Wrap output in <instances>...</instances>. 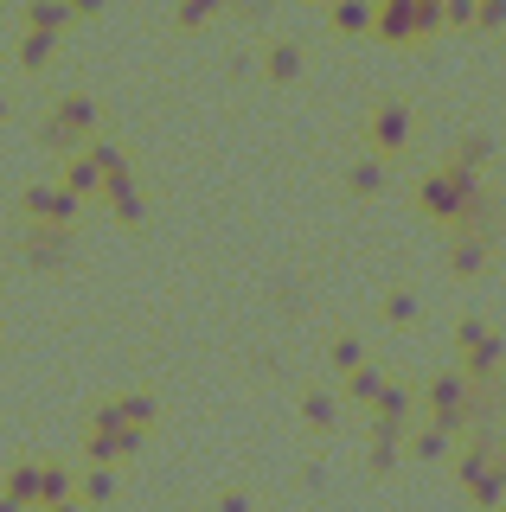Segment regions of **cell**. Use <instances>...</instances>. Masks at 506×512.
Segmentation results:
<instances>
[{
  "label": "cell",
  "mask_w": 506,
  "mask_h": 512,
  "mask_svg": "<svg viewBox=\"0 0 506 512\" xmlns=\"http://www.w3.org/2000/svg\"><path fill=\"white\" fill-rule=\"evenodd\" d=\"M385 384H391V378L378 372V365H359V372L346 378V404H366V410H372L378 397H385Z\"/></svg>",
  "instance_id": "obj_16"
},
{
  "label": "cell",
  "mask_w": 506,
  "mask_h": 512,
  "mask_svg": "<svg viewBox=\"0 0 506 512\" xmlns=\"http://www.w3.org/2000/svg\"><path fill=\"white\" fill-rule=\"evenodd\" d=\"M20 218H26V224H39V231H77L84 205H77L58 180H33V186L20 192Z\"/></svg>",
  "instance_id": "obj_3"
},
{
  "label": "cell",
  "mask_w": 506,
  "mask_h": 512,
  "mask_svg": "<svg viewBox=\"0 0 506 512\" xmlns=\"http://www.w3.org/2000/svg\"><path fill=\"white\" fill-rule=\"evenodd\" d=\"M398 442H404V436H391V429H372V474H391V461H398Z\"/></svg>",
  "instance_id": "obj_25"
},
{
  "label": "cell",
  "mask_w": 506,
  "mask_h": 512,
  "mask_svg": "<svg viewBox=\"0 0 506 512\" xmlns=\"http://www.w3.org/2000/svg\"><path fill=\"white\" fill-rule=\"evenodd\" d=\"M58 186H65L77 205L103 199V167L90 160V148H84V154H71V160H58Z\"/></svg>",
  "instance_id": "obj_8"
},
{
  "label": "cell",
  "mask_w": 506,
  "mask_h": 512,
  "mask_svg": "<svg viewBox=\"0 0 506 512\" xmlns=\"http://www.w3.org/2000/svg\"><path fill=\"white\" fill-rule=\"evenodd\" d=\"M52 52H58V39H52V32H33V26H20V45H13V64H20L26 77H33V71H45V64H52Z\"/></svg>",
  "instance_id": "obj_13"
},
{
  "label": "cell",
  "mask_w": 506,
  "mask_h": 512,
  "mask_svg": "<svg viewBox=\"0 0 506 512\" xmlns=\"http://www.w3.org/2000/svg\"><path fill=\"white\" fill-rule=\"evenodd\" d=\"M372 32H378V39H391V45H410V39H423V26H417V7H410V0H398V7H372Z\"/></svg>",
  "instance_id": "obj_12"
},
{
  "label": "cell",
  "mask_w": 506,
  "mask_h": 512,
  "mask_svg": "<svg viewBox=\"0 0 506 512\" xmlns=\"http://www.w3.org/2000/svg\"><path fill=\"white\" fill-rule=\"evenodd\" d=\"M71 20H77V7H52V0H39V7H26V13H20V26L52 32V39H58V32H65Z\"/></svg>",
  "instance_id": "obj_17"
},
{
  "label": "cell",
  "mask_w": 506,
  "mask_h": 512,
  "mask_svg": "<svg viewBox=\"0 0 506 512\" xmlns=\"http://www.w3.org/2000/svg\"><path fill=\"white\" fill-rule=\"evenodd\" d=\"M302 423H308V429H334V423H340V397H334V391H308V397H302Z\"/></svg>",
  "instance_id": "obj_18"
},
{
  "label": "cell",
  "mask_w": 506,
  "mask_h": 512,
  "mask_svg": "<svg viewBox=\"0 0 506 512\" xmlns=\"http://www.w3.org/2000/svg\"><path fill=\"white\" fill-rule=\"evenodd\" d=\"M71 250H77L71 231H39V224H26V237H20V256L33 269H45V276H58V269L71 263Z\"/></svg>",
  "instance_id": "obj_5"
},
{
  "label": "cell",
  "mask_w": 506,
  "mask_h": 512,
  "mask_svg": "<svg viewBox=\"0 0 506 512\" xmlns=\"http://www.w3.org/2000/svg\"><path fill=\"white\" fill-rule=\"evenodd\" d=\"M109 410H116V429H135V436H148V429L161 423V397L154 391H116Z\"/></svg>",
  "instance_id": "obj_9"
},
{
  "label": "cell",
  "mask_w": 506,
  "mask_h": 512,
  "mask_svg": "<svg viewBox=\"0 0 506 512\" xmlns=\"http://www.w3.org/2000/svg\"><path fill=\"white\" fill-rule=\"evenodd\" d=\"M366 148H372V160H398L404 148H410V109L404 103H378L372 116H366Z\"/></svg>",
  "instance_id": "obj_4"
},
{
  "label": "cell",
  "mask_w": 506,
  "mask_h": 512,
  "mask_svg": "<svg viewBox=\"0 0 506 512\" xmlns=\"http://www.w3.org/2000/svg\"><path fill=\"white\" fill-rule=\"evenodd\" d=\"M212 20V7H173V26H205Z\"/></svg>",
  "instance_id": "obj_28"
},
{
  "label": "cell",
  "mask_w": 506,
  "mask_h": 512,
  "mask_svg": "<svg viewBox=\"0 0 506 512\" xmlns=\"http://www.w3.org/2000/svg\"><path fill=\"white\" fill-rule=\"evenodd\" d=\"M45 512H84V500H65V506H45Z\"/></svg>",
  "instance_id": "obj_30"
},
{
  "label": "cell",
  "mask_w": 506,
  "mask_h": 512,
  "mask_svg": "<svg viewBox=\"0 0 506 512\" xmlns=\"http://www.w3.org/2000/svg\"><path fill=\"white\" fill-rule=\"evenodd\" d=\"M7 109H13V103H7V90H0V122H7Z\"/></svg>",
  "instance_id": "obj_31"
},
{
  "label": "cell",
  "mask_w": 506,
  "mask_h": 512,
  "mask_svg": "<svg viewBox=\"0 0 506 512\" xmlns=\"http://www.w3.org/2000/svg\"><path fill=\"white\" fill-rule=\"evenodd\" d=\"M141 442L148 436H135V429H84V461L90 468H116V461L141 455Z\"/></svg>",
  "instance_id": "obj_6"
},
{
  "label": "cell",
  "mask_w": 506,
  "mask_h": 512,
  "mask_svg": "<svg viewBox=\"0 0 506 512\" xmlns=\"http://www.w3.org/2000/svg\"><path fill=\"white\" fill-rule=\"evenodd\" d=\"M263 71H270L276 84H289V77L302 71V52H295V45H270V58H263Z\"/></svg>",
  "instance_id": "obj_24"
},
{
  "label": "cell",
  "mask_w": 506,
  "mask_h": 512,
  "mask_svg": "<svg viewBox=\"0 0 506 512\" xmlns=\"http://www.w3.org/2000/svg\"><path fill=\"white\" fill-rule=\"evenodd\" d=\"M327 359H334V372H340V378H353V372H359V365H366V346H359V340H353V333H340V340H334V346H327Z\"/></svg>",
  "instance_id": "obj_23"
},
{
  "label": "cell",
  "mask_w": 506,
  "mask_h": 512,
  "mask_svg": "<svg viewBox=\"0 0 506 512\" xmlns=\"http://www.w3.org/2000/svg\"><path fill=\"white\" fill-rule=\"evenodd\" d=\"M0 512H20V506H13V500H7V493H0Z\"/></svg>",
  "instance_id": "obj_32"
},
{
  "label": "cell",
  "mask_w": 506,
  "mask_h": 512,
  "mask_svg": "<svg viewBox=\"0 0 506 512\" xmlns=\"http://www.w3.org/2000/svg\"><path fill=\"white\" fill-rule=\"evenodd\" d=\"M410 410H417V391H410V384H385V397L372 404V429H391V436H404Z\"/></svg>",
  "instance_id": "obj_11"
},
{
  "label": "cell",
  "mask_w": 506,
  "mask_h": 512,
  "mask_svg": "<svg viewBox=\"0 0 506 512\" xmlns=\"http://www.w3.org/2000/svg\"><path fill=\"white\" fill-rule=\"evenodd\" d=\"M378 314H385L391 327H410V320H417V301H410L404 288H398V295H385V301H378Z\"/></svg>",
  "instance_id": "obj_26"
},
{
  "label": "cell",
  "mask_w": 506,
  "mask_h": 512,
  "mask_svg": "<svg viewBox=\"0 0 506 512\" xmlns=\"http://www.w3.org/2000/svg\"><path fill=\"white\" fill-rule=\"evenodd\" d=\"M103 205H109V218L129 224V231H135L141 218H148V192H141L135 167H129V173H116V180H103Z\"/></svg>",
  "instance_id": "obj_7"
},
{
  "label": "cell",
  "mask_w": 506,
  "mask_h": 512,
  "mask_svg": "<svg viewBox=\"0 0 506 512\" xmlns=\"http://www.w3.org/2000/svg\"><path fill=\"white\" fill-rule=\"evenodd\" d=\"M90 160L103 167V180H116V173H129V167H135V160H129V148H122V141H109V135H97V141H90Z\"/></svg>",
  "instance_id": "obj_21"
},
{
  "label": "cell",
  "mask_w": 506,
  "mask_h": 512,
  "mask_svg": "<svg viewBox=\"0 0 506 512\" xmlns=\"http://www.w3.org/2000/svg\"><path fill=\"white\" fill-rule=\"evenodd\" d=\"M455 448L449 429H436V423H423V429H410V455H423V461H442Z\"/></svg>",
  "instance_id": "obj_20"
},
{
  "label": "cell",
  "mask_w": 506,
  "mask_h": 512,
  "mask_svg": "<svg viewBox=\"0 0 506 512\" xmlns=\"http://www.w3.org/2000/svg\"><path fill=\"white\" fill-rule=\"evenodd\" d=\"M39 474H45V461H33V455H20L7 474H0V493H7L20 512H39Z\"/></svg>",
  "instance_id": "obj_10"
},
{
  "label": "cell",
  "mask_w": 506,
  "mask_h": 512,
  "mask_svg": "<svg viewBox=\"0 0 506 512\" xmlns=\"http://www.w3.org/2000/svg\"><path fill=\"white\" fill-rule=\"evenodd\" d=\"M77 500V474L65 468V461H45V474H39V512L45 506H65Z\"/></svg>",
  "instance_id": "obj_14"
},
{
  "label": "cell",
  "mask_w": 506,
  "mask_h": 512,
  "mask_svg": "<svg viewBox=\"0 0 506 512\" xmlns=\"http://www.w3.org/2000/svg\"><path fill=\"white\" fill-rule=\"evenodd\" d=\"M449 269H455V276H481V269H487V244H481V237H455Z\"/></svg>",
  "instance_id": "obj_19"
},
{
  "label": "cell",
  "mask_w": 506,
  "mask_h": 512,
  "mask_svg": "<svg viewBox=\"0 0 506 512\" xmlns=\"http://www.w3.org/2000/svg\"><path fill=\"white\" fill-rule=\"evenodd\" d=\"M378 186H385V160H353V167H346V192H359V199H372Z\"/></svg>",
  "instance_id": "obj_22"
},
{
  "label": "cell",
  "mask_w": 506,
  "mask_h": 512,
  "mask_svg": "<svg viewBox=\"0 0 506 512\" xmlns=\"http://www.w3.org/2000/svg\"><path fill=\"white\" fill-rule=\"evenodd\" d=\"M97 128H103L97 96L65 90L52 109H45V122H39V148H45V154H58V160H71V154H84L90 141H97Z\"/></svg>",
  "instance_id": "obj_1"
},
{
  "label": "cell",
  "mask_w": 506,
  "mask_h": 512,
  "mask_svg": "<svg viewBox=\"0 0 506 512\" xmlns=\"http://www.w3.org/2000/svg\"><path fill=\"white\" fill-rule=\"evenodd\" d=\"M77 500H84V512H97L116 500V468H84V480H77Z\"/></svg>",
  "instance_id": "obj_15"
},
{
  "label": "cell",
  "mask_w": 506,
  "mask_h": 512,
  "mask_svg": "<svg viewBox=\"0 0 506 512\" xmlns=\"http://www.w3.org/2000/svg\"><path fill=\"white\" fill-rule=\"evenodd\" d=\"M481 192L487 186L474 180V173H462V167H449V160H442V167H430L417 180V212L430 218V224H449V231H455V224L474 212V199H481Z\"/></svg>",
  "instance_id": "obj_2"
},
{
  "label": "cell",
  "mask_w": 506,
  "mask_h": 512,
  "mask_svg": "<svg viewBox=\"0 0 506 512\" xmlns=\"http://www.w3.org/2000/svg\"><path fill=\"white\" fill-rule=\"evenodd\" d=\"M334 32H372V7H334Z\"/></svg>",
  "instance_id": "obj_27"
},
{
  "label": "cell",
  "mask_w": 506,
  "mask_h": 512,
  "mask_svg": "<svg viewBox=\"0 0 506 512\" xmlns=\"http://www.w3.org/2000/svg\"><path fill=\"white\" fill-rule=\"evenodd\" d=\"M212 512H250V500H244V493H218Z\"/></svg>",
  "instance_id": "obj_29"
}]
</instances>
